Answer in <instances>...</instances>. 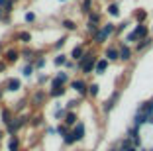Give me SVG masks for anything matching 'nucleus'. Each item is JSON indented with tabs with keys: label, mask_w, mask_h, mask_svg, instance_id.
<instances>
[{
	"label": "nucleus",
	"mask_w": 153,
	"mask_h": 151,
	"mask_svg": "<svg viewBox=\"0 0 153 151\" xmlns=\"http://www.w3.org/2000/svg\"><path fill=\"white\" fill-rule=\"evenodd\" d=\"M114 36H116V24L114 22H104L102 26H100L98 33L92 36V43H94L96 47H100V45H104L110 37H114Z\"/></svg>",
	"instance_id": "f257e3e1"
},
{
	"label": "nucleus",
	"mask_w": 153,
	"mask_h": 151,
	"mask_svg": "<svg viewBox=\"0 0 153 151\" xmlns=\"http://www.w3.org/2000/svg\"><path fill=\"white\" fill-rule=\"evenodd\" d=\"M69 89L75 90L79 98H86V90H88V80L85 77H79V79H73L69 83Z\"/></svg>",
	"instance_id": "f03ea898"
},
{
	"label": "nucleus",
	"mask_w": 153,
	"mask_h": 151,
	"mask_svg": "<svg viewBox=\"0 0 153 151\" xmlns=\"http://www.w3.org/2000/svg\"><path fill=\"white\" fill-rule=\"evenodd\" d=\"M49 83H51L49 89H55V86H67L69 83H71V73L65 71V69H59V71L51 77Z\"/></svg>",
	"instance_id": "7ed1b4c3"
},
{
	"label": "nucleus",
	"mask_w": 153,
	"mask_h": 151,
	"mask_svg": "<svg viewBox=\"0 0 153 151\" xmlns=\"http://www.w3.org/2000/svg\"><path fill=\"white\" fill-rule=\"evenodd\" d=\"M118 49H120V61L122 63H131V59H134V47L128 43H124V41H118Z\"/></svg>",
	"instance_id": "20e7f679"
},
{
	"label": "nucleus",
	"mask_w": 153,
	"mask_h": 151,
	"mask_svg": "<svg viewBox=\"0 0 153 151\" xmlns=\"http://www.w3.org/2000/svg\"><path fill=\"white\" fill-rule=\"evenodd\" d=\"M47 100H49V96H47V90H43V89L33 90L32 96H30V102H32L36 108H41L45 102H47Z\"/></svg>",
	"instance_id": "39448f33"
},
{
	"label": "nucleus",
	"mask_w": 153,
	"mask_h": 151,
	"mask_svg": "<svg viewBox=\"0 0 153 151\" xmlns=\"http://www.w3.org/2000/svg\"><path fill=\"white\" fill-rule=\"evenodd\" d=\"M20 49L18 47H6L4 53H2V61H6L8 65H16L20 61Z\"/></svg>",
	"instance_id": "423d86ee"
},
{
	"label": "nucleus",
	"mask_w": 153,
	"mask_h": 151,
	"mask_svg": "<svg viewBox=\"0 0 153 151\" xmlns=\"http://www.w3.org/2000/svg\"><path fill=\"white\" fill-rule=\"evenodd\" d=\"M120 96H122V90H114V92L110 94L108 98H106V102L102 104V112H104V114H108V112H112V110H114L116 102L120 100Z\"/></svg>",
	"instance_id": "0eeeda50"
},
{
	"label": "nucleus",
	"mask_w": 153,
	"mask_h": 151,
	"mask_svg": "<svg viewBox=\"0 0 153 151\" xmlns=\"http://www.w3.org/2000/svg\"><path fill=\"white\" fill-rule=\"evenodd\" d=\"M102 57H106L110 63H118V61H120V49H118V45L116 43H110L108 47L104 49Z\"/></svg>",
	"instance_id": "6e6552de"
},
{
	"label": "nucleus",
	"mask_w": 153,
	"mask_h": 151,
	"mask_svg": "<svg viewBox=\"0 0 153 151\" xmlns=\"http://www.w3.org/2000/svg\"><path fill=\"white\" fill-rule=\"evenodd\" d=\"M4 90L6 92H18L20 89H22V79H18V77H10V79L4 80Z\"/></svg>",
	"instance_id": "1a4fd4ad"
},
{
	"label": "nucleus",
	"mask_w": 153,
	"mask_h": 151,
	"mask_svg": "<svg viewBox=\"0 0 153 151\" xmlns=\"http://www.w3.org/2000/svg\"><path fill=\"white\" fill-rule=\"evenodd\" d=\"M151 45H153V36H147V37L140 39L137 43L134 45V53H137V55H140V53H145V51H147Z\"/></svg>",
	"instance_id": "9d476101"
},
{
	"label": "nucleus",
	"mask_w": 153,
	"mask_h": 151,
	"mask_svg": "<svg viewBox=\"0 0 153 151\" xmlns=\"http://www.w3.org/2000/svg\"><path fill=\"white\" fill-rule=\"evenodd\" d=\"M71 132H73V135H75V139H76V143L79 141H82L85 139V135H86V128H85V122H76L75 126L71 128Z\"/></svg>",
	"instance_id": "9b49d317"
},
{
	"label": "nucleus",
	"mask_w": 153,
	"mask_h": 151,
	"mask_svg": "<svg viewBox=\"0 0 153 151\" xmlns=\"http://www.w3.org/2000/svg\"><path fill=\"white\" fill-rule=\"evenodd\" d=\"M14 39L20 41L22 45H30L32 39H33V36L30 33V31H26V30H20V31H14Z\"/></svg>",
	"instance_id": "f8f14e48"
},
{
	"label": "nucleus",
	"mask_w": 153,
	"mask_h": 151,
	"mask_svg": "<svg viewBox=\"0 0 153 151\" xmlns=\"http://www.w3.org/2000/svg\"><path fill=\"white\" fill-rule=\"evenodd\" d=\"M20 57L24 59L26 63H33V59L37 57V49H32V47H22L20 49Z\"/></svg>",
	"instance_id": "ddd939ff"
},
{
	"label": "nucleus",
	"mask_w": 153,
	"mask_h": 151,
	"mask_svg": "<svg viewBox=\"0 0 153 151\" xmlns=\"http://www.w3.org/2000/svg\"><path fill=\"white\" fill-rule=\"evenodd\" d=\"M98 57H100V55L96 53L94 57H92V59H90V61L81 69V75H82V77H90L92 73H94V67H96V61H98Z\"/></svg>",
	"instance_id": "4468645a"
},
{
	"label": "nucleus",
	"mask_w": 153,
	"mask_h": 151,
	"mask_svg": "<svg viewBox=\"0 0 153 151\" xmlns=\"http://www.w3.org/2000/svg\"><path fill=\"white\" fill-rule=\"evenodd\" d=\"M147 10L145 8H135L134 10V16H131V20H134L135 24H147Z\"/></svg>",
	"instance_id": "2eb2a0df"
},
{
	"label": "nucleus",
	"mask_w": 153,
	"mask_h": 151,
	"mask_svg": "<svg viewBox=\"0 0 153 151\" xmlns=\"http://www.w3.org/2000/svg\"><path fill=\"white\" fill-rule=\"evenodd\" d=\"M110 67V61L106 57H98V61H96V67H94V75H104V73L108 71Z\"/></svg>",
	"instance_id": "dca6fc26"
},
{
	"label": "nucleus",
	"mask_w": 153,
	"mask_h": 151,
	"mask_svg": "<svg viewBox=\"0 0 153 151\" xmlns=\"http://www.w3.org/2000/svg\"><path fill=\"white\" fill-rule=\"evenodd\" d=\"M134 31L137 33V37H140V39L151 36V28H149L147 24H135V26H134Z\"/></svg>",
	"instance_id": "f3484780"
},
{
	"label": "nucleus",
	"mask_w": 153,
	"mask_h": 151,
	"mask_svg": "<svg viewBox=\"0 0 153 151\" xmlns=\"http://www.w3.org/2000/svg\"><path fill=\"white\" fill-rule=\"evenodd\" d=\"M86 22H88V24H98V26H102V12H100V10L98 8H94V10H92V12H90L88 14V16H86Z\"/></svg>",
	"instance_id": "a211bd4d"
},
{
	"label": "nucleus",
	"mask_w": 153,
	"mask_h": 151,
	"mask_svg": "<svg viewBox=\"0 0 153 151\" xmlns=\"http://www.w3.org/2000/svg\"><path fill=\"white\" fill-rule=\"evenodd\" d=\"M79 122V116H76V110H67V116L63 118V124L67 128H73V126Z\"/></svg>",
	"instance_id": "6ab92c4d"
},
{
	"label": "nucleus",
	"mask_w": 153,
	"mask_h": 151,
	"mask_svg": "<svg viewBox=\"0 0 153 151\" xmlns=\"http://www.w3.org/2000/svg\"><path fill=\"white\" fill-rule=\"evenodd\" d=\"M82 16H88L92 10H94V0H81V6H79Z\"/></svg>",
	"instance_id": "aec40b11"
},
{
	"label": "nucleus",
	"mask_w": 153,
	"mask_h": 151,
	"mask_svg": "<svg viewBox=\"0 0 153 151\" xmlns=\"http://www.w3.org/2000/svg\"><path fill=\"white\" fill-rule=\"evenodd\" d=\"M14 116H16V114H14V110H12V108H0V118H2V124H10V122H12L14 120Z\"/></svg>",
	"instance_id": "412c9836"
},
{
	"label": "nucleus",
	"mask_w": 153,
	"mask_h": 151,
	"mask_svg": "<svg viewBox=\"0 0 153 151\" xmlns=\"http://www.w3.org/2000/svg\"><path fill=\"white\" fill-rule=\"evenodd\" d=\"M67 86H55V89H49L47 90V96L49 98H61V96H65L67 94Z\"/></svg>",
	"instance_id": "4be33fe9"
},
{
	"label": "nucleus",
	"mask_w": 153,
	"mask_h": 151,
	"mask_svg": "<svg viewBox=\"0 0 153 151\" xmlns=\"http://www.w3.org/2000/svg\"><path fill=\"white\" fill-rule=\"evenodd\" d=\"M85 51H86L85 45H76V47H73L71 53H69V59H71V61H79V59L85 55Z\"/></svg>",
	"instance_id": "5701e85b"
},
{
	"label": "nucleus",
	"mask_w": 153,
	"mask_h": 151,
	"mask_svg": "<svg viewBox=\"0 0 153 151\" xmlns=\"http://www.w3.org/2000/svg\"><path fill=\"white\" fill-rule=\"evenodd\" d=\"M106 12H108L110 18H118L120 16V2H108V6H106Z\"/></svg>",
	"instance_id": "b1692460"
},
{
	"label": "nucleus",
	"mask_w": 153,
	"mask_h": 151,
	"mask_svg": "<svg viewBox=\"0 0 153 151\" xmlns=\"http://www.w3.org/2000/svg\"><path fill=\"white\" fill-rule=\"evenodd\" d=\"M61 28H63L65 31H76L79 30V24H76L75 20H71V18H63L61 20Z\"/></svg>",
	"instance_id": "393cba45"
},
{
	"label": "nucleus",
	"mask_w": 153,
	"mask_h": 151,
	"mask_svg": "<svg viewBox=\"0 0 153 151\" xmlns=\"http://www.w3.org/2000/svg\"><path fill=\"white\" fill-rule=\"evenodd\" d=\"M98 92H100V85H98V83H88L86 98H92V100H96V98H98Z\"/></svg>",
	"instance_id": "a878e982"
},
{
	"label": "nucleus",
	"mask_w": 153,
	"mask_h": 151,
	"mask_svg": "<svg viewBox=\"0 0 153 151\" xmlns=\"http://www.w3.org/2000/svg\"><path fill=\"white\" fill-rule=\"evenodd\" d=\"M67 61H69V55H65L63 51H61V53H57L53 57V65L57 67V69H63V67L67 65Z\"/></svg>",
	"instance_id": "bb28decb"
},
{
	"label": "nucleus",
	"mask_w": 153,
	"mask_h": 151,
	"mask_svg": "<svg viewBox=\"0 0 153 151\" xmlns=\"http://www.w3.org/2000/svg\"><path fill=\"white\" fill-rule=\"evenodd\" d=\"M20 145H22V141H20L18 133H16V135H10V139H8V151H20Z\"/></svg>",
	"instance_id": "cd10ccee"
},
{
	"label": "nucleus",
	"mask_w": 153,
	"mask_h": 151,
	"mask_svg": "<svg viewBox=\"0 0 153 151\" xmlns=\"http://www.w3.org/2000/svg\"><path fill=\"white\" fill-rule=\"evenodd\" d=\"M27 102H30V98H20L18 102L12 106V110H14V114L18 116V114H22L24 110H26V106H27Z\"/></svg>",
	"instance_id": "c85d7f7f"
},
{
	"label": "nucleus",
	"mask_w": 153,
	"mask_h": 151,
	"mask_svg": "<svg viewBox=\"0 0 153 151\" xmlns=\"http://www.w3.org/2000/svg\"><path fill=\"white\" fill-rule=\"evenodd\" d=\"M33 75H36V67H33V63H26V65L22 67V77L24 79H32Z\"/></svg>",
	"instance_id": "c756f323"
},
{
	"label": "nucleus",
	"mask_w": 153,
	"mask_h": 151,
	"mask_svg": "<svg viewBox=\"0 0 153 151\" xmlns=\"http://www.w3.org/2000/svg\"><path fill=\"white\" fill-rule=\"evenodd\" d=\"M67 116V108L65 106H61V104H57V108H55V112H53V120H57V122H63V118Z\"/></svg>",
	"instance_id": "7c9ffc66"
},
{
	"label": "nucleus",
	"mask_w": 153,
	"mask_h": 151,
	"mask_svg": "<svg viewBox=\"0 0 153 151\" xmlns=\"http://www.w3.org/2000/svg\"><path fill=\"white\" fill-rule=\"evenodd\" d=\"M33 67H36V71H43L45 67H47V59H45V55H37V57L33 59Z\"/></svg>",
	"instance_id": "2f4dec72"
},
{
	"label": "nucleus",
	"mask_w": 153,
	"mask_h": 151,
	"mask_svg": "<svg viewBox=\"0 0 153 151\" xmlns=\"http://www.w3.org/2000/svg\"><path fill=\"white\" fill-rule=\"evenodd\" d=\"M131 22H134V20H131V18H128V20H124V22L116 24V37H118V36H122V33H124V31L128 30V26H130Z\"/></svg>",
	"instance_id": "473e14b6"
},
{
	"label": "nucleus",
	"mask_w": 153,
	"mask_h": 151,
	"mask_svg": "<svg viewBox=\"0 0 153 151\" xmlns=\"http://www.w3.org/2000/svg\"><path fill=\"white\" fill-rule=\"evenodd\" d=\"M43 124H45V118H43L41 114L32 116V120H30V126H32V128H41Z\"/></svg>",
	"instance_id": "72a5a7b5"
},
{
	"label": "nucleus",
	"mask_w": 153,
	"mask_h": 151,
	"mask_svg": "<svg viewBox=\"0 0 153 151\" xmlns=\"http://www.w3.org/2000/svg\"><path fill=\"white\" fill-rule=\"evenodd\" d=\"M67 39H69V36H61L53 45H51V49H53V51H59V49H63V45L67 43Z\"/></svg>",
	"instance_id": "f704fd0d"
},
{
	"label": "nucleus",
	"mask_w": 153,
	"mask_h": 151,
	"mask_svg": "<svg viewBox=\"0 0 153 151\" xmlns=\"http://www.w3.org/2000/svg\"><path fill=\"white\" fill-rule=\"evenodd\" d=\"M61 141H63V145L71 147V145H75V143H76V139H75V135H73V132H69L65 138H61Z\"/></svg>",
	"instance_id": "c9c22d12"
},
{
	"label": "nucleus",
	"mask_w": 153,
	"mask_h": 151,
	"mask_svg": "<svg viewBox=\"0 0 153 151\" xmlns=\"http://www.w3.org/2000/svg\"><path fill=\"white\" fill-rule=\"evenodd\" d=\"M81 100H82V98H79V96L73 98V100H69V102L65 104V108H67V110H76V108L81 106Z\"/></svg>",
	"instance_id": "e433bc0d"
},
{
	"label": "nucleus",
	"mask_w": 153,
	"mask_h": 151,
	"mask_svg": "<svg viewBox=\"0 0 153 151\" xmlns=\"http://www.w3.org/2000/svg\"><path fill=\"white\" fill-rule=\"evenodd\" d=\"M69 132H71V128H67V126H65L63 122H61V124L57 126V135H59V138H65V135H67Z\"/></svg>",
	"instance_id": "4c0bfd02"
},
{
	"label": "nucleus",
	"mask_w": 153,
	"mask_h": 151,
	"mask_svg": "<svg viewBox=\"0 0 153 151\" xmlns=\"http://www.w3.org/2000/svg\"><path fill=\"white\" fill-rule=\"evenodd\" d=\"M16 2H18V0H8V2H6V6L2 8V10H4V14H8V16H10V14L14 12V6H16Z\"/></svg>",
	"instance_id": "58836bf2"
},
{
	"label": "nucleus",
	"mask_w": 153,
	"mask_h": 151,
	"mask_svg": "<svg viewBox=\"0 0 153 151\" xmlns=\"http://www.w3.org/2000/svg\"><path fill=\"white\" fill-rule=\"evenodd\" d=\"M49 80H51V77L49 75H47V73H39V75H37V85H45V83H49Z\"/></svg>",
	"instance_id": "ea45409f"
},
{
	"label": "nucleus",
	"mask_w": 153,
	"mask_h": 151,
	"mask_svg": "<svg viewBox=\"0 0 153 151\" xmlns=\"http://www.w3.org/2000/svg\"><path fill=\"white\" fill-rule=\"evenodd\" d=\"M63 69H65V71H69V73H75V71H79V67H76V61H71V59L67 61V65H65Z\"/></svg>",
	"instance_id": "a19ab883"
},
{
	"label": "nucleus",
	"mask_w": 153,
	"mask_h": 151,
	"mask_svg": "<svg viewBox=\"0 0 153 151\" xmlns=\"http://www.w3.org/2000/svg\"><path fill=\"white\" fill-rule=\"evenodd\" d=\"M24 20H26V24H33V22H36V14H33V12H26Z\"/></svg>",
	"instance_id": "79ce46f5"
},
{
	"label": "nucleus",
	"mask_w": 153,
	"mask_h": 151,
	"mask_svg": "<svg viewBox=\"0 0 153 151\" xmlns=\"http://www.w3.org/2000/svg\"><path fill=\"white\" fill-rule=\"evenodd\" d=\"M45 133H47V135H55V133H57V128L49 126V128H45Z\"/></svg>",
	"instance_id": "37998d69"
},
{
	"label": "nucleus",
	"mask_w": 153,
	"mask_h": 151,
	"mask_svg": "<svg viewBox=\"0 0 153 151\" xmlns=\"http://www.w3.org/2000/svg\"><path fill=\"white\" fill-rule=\"evenodd\" d=\"M8 67H10L8 63H6V61H2V59H0V73H4L6 69H8Z\"/></svg>",
	"instance_id": "c03bdc74"
},
{
	"label": "nucleus",
	"mask_w": 153,
	"mask_h": 151,
	"mask_svg": "<svg viewBox=\"0 0 153 151\" xmlns=\"http://www.w3.org/2000/svg\"><path fill=\"white\" fill-rule=\"evenodd\" d=\"M4 49H6V45H4V41H0V57H2V53H4Z\"/></svg>",
	"instance_id": "a18cd8bd"
},
{
	"label": "nucleus",
	"mask_w": 153,
	"mask_h": 151,
	"mask_svg": "<svg viewBox=\"0 0 153 151\" xmlns=\"http://www.w3.org/2000/svg\"><path fill=\"white\" fill-rule=\"evenodd\" d=\"M4 16H6V14H4V10L0 8V22H2V20H4Z\"/></svg>",
	"instance_id": "49530a36"
},
{
	"label": "nucleus",
	"mask_w": 153,
	"mask_h": 151,
	"mask_svg": "<svg viewBox=\"0 0 153 151\" xmlns=\"http://www.w3.org/2000/svg\"><path fill=\"white\" fill-rule=\"evenodd\" d=\"M6 2H8V0H0V8H4V6H6Z\"/></svg>",
	"instance_id": "de8ad7c7"
},
{
	"label": "nucleus",
	"mask_w": 153,
	"mask_h": 151,
	"mask_svg": "<svg viewBox=\"0 0 153 151\" xmlns=\"http://www.w3.org/2000/svg\"><path fill=\"white\" fill-rule=\"evenodd\" d=\"M4 133H6V132H4V129H0V139H2V135H4Z\"/></svg>",
	"instance_id": "09e8293b"
},
{
	"label": "nucleus",
	"mask_w": 153,
	"mask_h": 151,
	"mask_svg": "<svg viewBox=\"0 0 153 151\" xmlns=\"http://www.w3.org/2000/svg\"><path fill=\"white\" fill-rule=\"evenodd\" d=\"M59 2H61V4H65V2H67V0H59Z\"/></svg>",
	"instance_id": "8fccbe9b"
},
{
	"label": "nucleus",
	"mask_w": 153,
	"mask_h": 151,
	"mask_svg": "<svg viewBox=\"0 0 153 151\" xmlns=\"http://www.w3.org/2000/svg\"><path fill=\"white\" fill-rule=\"evenodd\" d=\"M140 151H149V149H143V147H141V149H140Z\"/></svg>",
	"instance_id": "3c124183"
},
{
	"label": "nucleus",
	"mask_w": 153,
	"mask_h": 151,
	"mask_svg": "<svg viewBox=\"0 0 153 151\" xmlns=\"http://www.w3.org/2000/svg\"><path fill=\"white\" fill-rule=\"evenodd\" d=\"M151 33H153V26H151Z\"/></svg>",
	"instance_id": "603ef678"
}]
</instances>
